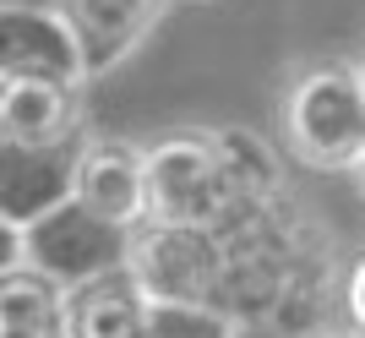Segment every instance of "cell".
<instances>
[{"mask_svg": "<svg viewBox=\"0 0 365 338\" xmlns=\"http://www.w3.org/2000/svg\"><path fill=\"white\" fill-rule=\"evenodd\" d=\"M22 246H28V267H38L44 278H55L61 290H82L104 273H120L131 267V251H137V230H120L98 218L82 202H66L55 213H44L38 224L22 230Z\"/></svg>", "mask_w": 365, "mask_h": 338, "instance_id": "cell-2", "label": "cell"}, {"mask_svg": "<svg viewBox=\"0 0 365 338\" xmlns=\"http://www.w3.org/2000/svg\"><path fill=\"white\" fill-rule=\"evenodd\" d=\"M284 137L289 153L311 169H354L365 164V71L349 61H322L289 82L284 93Z\"/></svg>", "mask_w": 365, "mask_h": 338, "instance_id": "cell-1", "label": "cell"}, {"mask_svg": "<svg viewBox=\"0 0 365 338\" xmlns=\"http://www.w3.org/2000/svg\"><path fill=\"white\" fill-rule=\"evenodd\" d=\"M82 142H49V148H22V142H0V224L28 230L44 213L66 208L76 197V164H82Z\"/></svg>", "mask_w": 365, "mask_h": 338, "instance_id": "cell-5", "label": "cell"}, {"mask_svg": "<svg viewBox=\"0 0 365 338\" xmlns=\"http://www.w3.org/2000/svg\"><path fill=\"white\" fill-rule=\"evenodd\" d=\"M0 338H71V290L38 267L0 273Z\"/></svg>", "mask_w": 365, "mask_h": 338, "instance_id": "cell-11", "label": "cell"}, {"mask_svg": "<svg viewBox=\"0 0 365 338\" xmlns=\"http://www.w3.org/2000/svg\"><path fill=\"white\" fill-rule=\"evenodd\" d=\"M360 191H365V164H360Z\"/></svg>", "mask_w": 365, "mask_h": 338, "instance_id": "cell-15", "label": "cell"}, {"mask_svg": "<svg viewBox=\"0 0 365 338\" xmlns=\"http://www.w3.org/2000/svg\"><path fill=\"white\" fill-rule=\"evenodd\" d=\"M88 77V44L66 6H0V82L82 88Z\"/></svg>", "mask_w": 365, "mask_h": 338, "instance_id": "cell-3", "label": "cell"}, {"mask_svg": "<svg viewBox=\"0 0 365 338\" xmlns=\"http://www.w3.org/2000/svg\"><path fill=\"white\" fill-rule=\"evenodd\" d=\"M82 137V104L66 82H0V142L49 148Z\"/></svg>", "mask_w": 365, "mask_h": 338, "instance_id": "cell-8", "label": "cell"}, {"mask_svg": "<svg viewBox=\"0 0 365 338\" xmlns=\"http://www.w3.org/2000/svg\"><path fill=\"white\" fill-rule=\"evenodd\" d=\"M153 295L131 267L71 290V338H148Z\"/></svg>", "mask_w": 365, "mask_h": 338, "instance_id": "cell-9", "label": "cell"}, {"mask_svg": "<svg viewBox=\"0 0 365 338\" xmlns=\"http://www.w3.org/2000/svg\"><path fill=\"white\" fill-rule=\"evenodd\" d=\"M224 208V158L197 137H175L148 153V218L207 224Z\"/></svg>", "mask_w": 365, "mask_h": 338, "instance_id": "cell-4", "label": "cell"}, {"mask_svg": "<svg viewBox=\"0 0 365 338\" xmlns=\"http://www.w3.org/2000/svg\"><path fill=\"white\" fill-rule=\"evenodd\" d=\"M344 311H349V327H354V338H365V251L354 257L349 278H344Z\"/></svg>", "mask_w": 365, "mask_h": 338, "instance_id": "cell-13", "label": "cell"}, {"mask_svg": "<svg viewBox=\"0 0 365 338\" xmlns=\"http://www.w3.org/2000/svg\"><path fill=\"white\" fill-rule=\"evenodd\" d=\"M131 273L153 300H207L218 278V251L202 224H153L131 251Z\"/></svg>", "mask_w": 365, "mask_h": 338, "instance_id": "cell-6", "label": "cell"}, {"mask_svg": "<svg viewBox=\"0 0 365 338\" xmlns=\"http://www.w3.org/2000/svg\"><path fill=\"white\" fill-rule=\"evenodd\" d=\"M148 338H235V322L213 300H153Z\"/></svg>", "mask_w": 365, "mask_h": 338, "instance_id": "cell-12", "label": "cell"}, {"mask_svg": "<svg viewBox=\"0 0 365 338\" xmlns=\"http://www.w3.org/2000/svg\"><path fill=\"white\" fill-rule=\"evenodd\" d=\"M76 202L120 230H137L148 218V153L115 137H88L76 164Z\"/></svg>", "mask_w": 365, "mask_h": 338, "instance_id": "cell-7", "label": "cell"}, {"mask_svg": "<svg viewBox=\"0 0 365 338\" xmlns=\"http://www.w3.org/2000/svg\"><path fill=\"white\" fill-rule=\"evenodd\" d=\"M6 6H61V0H6Z\"/></svg>", "mask_w": 365, "mask_h": 338, "instance_id": "cell-14", "label": "cell"}, {"mask_svg": "<svg viewBox=\"0 0 365 338\" xmlns=\"http://www.w3.org/2000/svg\"><path fill=\"white\" fill-rule=\"evenodd\" d=\"M360 71H365V66H360Z\"/></svg>", "mask_w": 365, "mask_h": 338, "instance_id": "cell-16", "label": "cell"}, {"mask_svg": "<svg viewBox=\"0 0 365 338\" xmlns=\"http://www.w3.org/2000/svg\"><path fill=\"white\" fill-rule=\"evenodd\" d=\"M61 6L76 22V33H82L88 66L98 77V71H109L115 61H125L137 49V39L158 22V11L169 0H61Z\"/></svg>", "mask_w": 365, "mask_h": 338, "instance_id": "cell-10", "label": "cell"}]
</instances>
